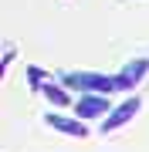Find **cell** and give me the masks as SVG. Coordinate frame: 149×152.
Here are the masks:
<instances>
[{
    "label": "cell",
    "instance_id": "6da1fadb",
    "mask_svg": "<svg viewBox=\"0 0 149 152\" xmlns=\"http://www.w3.org/2000/svg\"><path fill=\"white\" fill-rule=\"evenodd\" d=\"M65 85L68 88H81V91H92V95H102V91H112V88H122L119 78H109V75H92V71H71L65 75Z\"/></svg>",
    "mask_w": 149,
    "mask_h": 152
},
{
    "label": "cell",
    "instance_id": "7a4b0ae2",
    "mask_svg": "<svg viewBox=\"0 0 149 152\" xmlns=\"http://www.w3.org/2000/svg\"><path fill=\"white\" fill-rule=\"evenodd\" d=\"M139 108H142V102H139V98H126L122 105H115V108L109 112V118H105L102 132H115V129H122V125H129V122L139 115Z\"/></svg>",
    "mask_w": 149,
    "mask_h": 152
},
{
    "label": "cell",
    "instance_id": "3957f363",
    "mask_svg": "<svg viewBox=\"0 0 149 152\" xmlns=\"http://www.w3.org/2000/svg\"><path fill=\"white\" fill-rule=\"evenodd\" d=\"M75 112H78V118H98V115L112 112V105H109V98H102V95H85V98H78Z\"/></svg>",
    "mask_w": 149,
    "mask_h": 152
},
{
    "label": "cell",
    "instance_id": "277c9868",
    "mask_svg": "<svg viewBox=\"0 0 149 152\" xmlns=\"http://www.w3.org/2000/svg\"><path fill=\"white\" fill-rule=\"evenodd\" d=\"M44 122H48V125H51L54 132H65V135H75V139H85V135H88V129H85L81 122L61 118V115H54V112H51V115H44Z\"/></svg>",
    "mask_w": 149,
    "mask_h": 152
},
{
    "label": "cell",
    "instance_id": "5b68a950",
    "mask_svg": "<svg viewBox=\"0 0 149 152\" xmlns=\"http://www.w3.org/2000/svg\"><path fill=\"white\" fill-rule=\"evenodd\" d=\"M146 71H149V58H136V61H129V64H126V71L119 75L122 88H132V85H139V81L146 78Z\"/></svg>",
    "mask_w": 149,
    "mask_h": 152
},
{
    "label": "cell",
    "instance_id": "8992f818",
    "mask_svg": "<svg viewBox=\"0 0 149 152\" xmlns=\"http://www.w3.org/2000/svg\"><path fill=\"white\" fill-rule=\"evenodd\" d=\"M41 91H44L54 105H68V95H65V88H58V85H41Z\"/></svg>",
    "mask_w": 149,
    "mask_h": 152
}]
</instances>
